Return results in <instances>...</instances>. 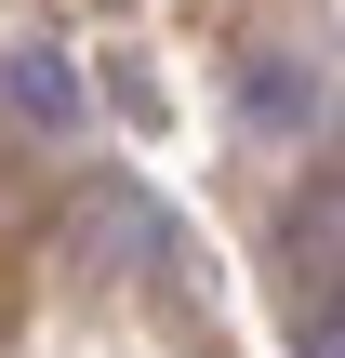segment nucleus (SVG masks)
I'll return each mask as SVG.
<instances>
[{"label": "nucleus", "mask_w": 345, "mask_h": 358, "mask_svg": "<svg viewBox=\"0 0 345 358\" xmlns=\"http://www.w3.org/2000/svg\"><path fill=\"white\" fill-rule=\"evenodd\" d=\"M13 106H27L40 133H66V120H80V80H66L53 53H13Z\"/></svg>", "instance_id": "1"}, {"label": "nucleus", "mask_w": 345, "mask_h": 358, "mask_svg": "<svg viewBox=\"0 0 345 358\" xmlns=\"http://www.w3.org/2000/svg\"><path fill=\"white\" fill-rule=\"evenodd\" d=\"M253 120H306V80L293 66H253Z\"/></svg>", "instance_id": "2"}, {"label": "nucleus", "mask_w": 345, "mask_h": 358, "mask_svg": "<svg viewBox=\"0 0 345 358\" xmlns=\"http://www.w3.org/2000/svg\"><path fill=\"white\" fill-rule=\"evenodd\" d=\"M306 358H345V292L319 306V332H306Z\"/></svg>", "instance_id": "3"}]
</instances>
